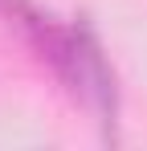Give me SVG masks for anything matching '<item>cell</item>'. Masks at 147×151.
Masks as SVG:
<instances>
[{
  "label": "cell",
  "mask_w": 147,
  "mask_h": 151,
  "mask_svg": "<svg viewBox=\"0 0 147 151\" xmlns=\"http://www.w3.org/2000/svg\"><path fill=\"white\" fill-rule=\"evenodd\" d=\"M0 17H4L8 29L21 33V41L61 82V90L98 114L102 139H115L119 82H115V70L106 61V49H102L98 33L86 25V17H78L74 25H61L57 17L41 12L33 0H0Z\"/></svg>",
  "instance_id": "obj_1"
}]
</instances>
